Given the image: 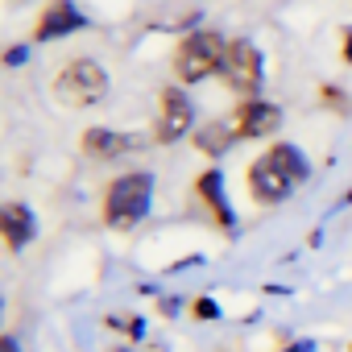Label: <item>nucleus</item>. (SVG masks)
<instances>
[{"instance_id":"1","label":"nucleus","mask_w":352,"mask_h":352,"mask_svg":"<svg viewBox=\"0 0 352 352\" xmlns=\"http://www.w3.org/2000/svg\"><path fill=\"white\" fill-rule=\"evenodd\" d=\"M224 54H228V38L220 30L199 25V30H191V34H183L179 42H174L170 75H174V83H183V87H199L208 79H220Z\"/></svg>"},{"instance_id":"2","label":"nucleus","mask_w":352,"mask_h":352,"mask_svg":"<svg viewBox=\"0 0 352 352\" xmlns=\"http://www.w3.org/2000/svg\"><path fill=\"white\" fill-rule=\"evenodd\" d=\"M153 174L149 170H124L104 187V199H100V220L112 228V232H133L149 208H153Z\"/></svg>"},{"instance_id":"3","label":"nucleus","mask_w":352,"mask_h":352,"mask_svg":"<svg viewBox=\"0 0 352 352\" xmlns=\"http://www.w3.org/2000/svg\"><path fill=\"white\" fill-rule=\"evenodd\" d=\"M50 96L63 104V108H91V104H104L108 96V71L87 58V54H75L67 58L54 79H50Z\"/></svg>"},{"instance_id":"4","label":"nucleus","mask_w":352,"mask_h":352,"mask_svg":"<svg viewBox=\"0 0 352 352\" xmlns=\"http://www.w3.org/2000/svg\"><path fill=\"white\" fill-rule=\"evenodd\" d=\"M220 79L236 100H257L261 96V87H265V54L257 50L253 38H228Z\"/></svg>"},{"instance_id":"5","label":"nucleus","mask_w":352,"mask_h":352,"mask_svg":"<svg viewBox=\"0 0 352 352\" xmlns=\"http://www.w3.org/2000/svg\"><path fill=\"white\" fill-rule=\"evenodd\" d=\"M199 124H195V100L187 96L183 83H166L157 91V112H153V129H149V141L153 145H174L191 137Z\"/></svg>"},{"instance_id":"6","label":"nucleus","mask_w":352,"mask_h":352,"mask_svg":"<svg viewBox=\"0 0 352 352\" xmlns=\"http://www.w3.org/2000/svg\"><path fill=\"white\" fill-rule=\"evenodd\" d=\"M245 191H249V199H253L257 208H278V204H286V199L298 191V183L261 149V153L245 166Z\"/></svg>"},{"instance_id":"7","label":"nucleus","mask_w":352,"mask_h":352,"mask_svg":"<svg viewBox=\"0 0 352 352\" xmlns=\"http://www.w3.org/2000/svg\"><path fill=\"white\" fill-rule=\"evenodd\" d=\"M191 199L204 208V220L212 228H220L224 236L236 232V212L228 204V191H224V170L220 166H204L195 174V183H191Z\"/></svg>"},{"instance_id":"8","label":"nucleus","mask_w":352,"mask_h":352,"mask_svg":"<svg viewBox=\"0 0 352 352\" xmlns=\"http://www.w3.org/2000/svg\"><path fill=\"white\" fill-rule=\"evenodd\" d=\"M228 120L236 129V141H274V133H282L286 112H282L278 100L257 96V100H236V108L228 112Z\"/></svg>"},{"instance_id":"9","label":"nucleus","mask_w":352,"mask_h":352,"mask_svg":"<svg viewBox=\"0 0 352 352\" xmlns=\"http://www.w3.org/2000/svg\"><path fill=\"white\" fill-rule=\"evenodd\" d=\"M34 236H38V220L25 204H17V199L0 204V245L9 253H21Z\"/></svg>"},{"instance_id":"10","label":"nucleus","mask_w":352,"mask_h":352,"mask_svg":"<svg viewBox=\"0 0 352 352\" xmlns=\"http://www.w3.org/2000/svg\"><path fill=\"white\" fill-rule=\"evenodd\" d=\"M137 145H141L137 137L116 133V129H104V124H91V129H83V137H79V149H83L87 157H96V162H116L120 153H133Z\"/></svg>"},{"instance_id":"11","label":"nucleus","mask_w":352,"mask_h":352,"mask_svg":"<svg viewBox=\"0 0 352 352\" xmlns=\"http://www.w3.org/2000/svg\"><path fill=\"white\" fill-rule=\"evenodd\" d=\"M87 17L71 5V0H54V5H46V13L38 17L34 25V42H50V38H67L75 30H83Z\"/></svg>"},{"instance_id":"12","label":"nucleus","mask_w":352,"mask_h":352,"mask_svg":"<svg viewBox=\"0 0 352 352\" xmlns=\"http://www.w3.org/2000/svg\"><path fill=\"white\" fill-rule=\"evenodd\" d=\"M191 145L204 153V157H212V162H220L232 145H236V129H232V120L228 116H220V120H208V124H199L195 133H191Z\"/></svg>"},{"instance_id":"13","label":"nucleus","mask_w":352,"mask_h":352,"mask_svg":"<svg viewBox=\"0 0 352 352\" xmlns=\"http://www.w3.org/2000/svg\"><path fill=\"white\" fill-rule=\"evenodd\" d=\"M265 153H270V157H274V162H278V166H282L286 174H290V179H294L298 187H302V183L311 179V157H307V149H302V145H294V141H282V137H274V141L265 145Z\"/></svg>"},{"instance_id":"14","label":"nucleus","mask_w":352,"mask_h":352,"mask_svg":"<svg viewBox=\"0 0 352 352\" xmlns=\"http://www.w3.org/2000/svg\"><path fill=\"white\" fill-rule=\"evenodd\" d=\"M315 100H319L323 112H331V116H340V120L352 116V91L340 87V83H331V79H319V83H315Z\"/></svg>"},{"instance_id":"15","label":"nucleus","mask_w":352,"mask_h":352,"mask_svg":"<svg viewBox=\"0 0 352 352\" xmlns=\"http://www.w3.org/2000/svg\"><path fill=\"white\" fill-rule=\"evenodd\" d=\"M191 319H220V302L216 298H208V294H199V298H191Z\"/></svg>"},{"instance_id":"16","label":"nucleus","mask_w":352,"mask_h":352,"mask_svg":"<svg viewBox=\"0 0 352 352\" xmlns=\"http://www.w3.org/2000/svg\"><path fill=\"white\" fill-rule=\"evenodd\" d=\"M336 54H340V63L344 67H352V21L340 30V42H336Z\"/></svg>"},{"instance_id":"17","label":"nucleus","mask_w":352,"mask_h":352,"mask_svg":"<svg viewBox=\"0 0 352 352\" xmlns=\"http://www.w3.org/2000/svg\"><path fill=\"white\" fill-rule=\"evenodd\" d=\"M0 352H21V344H17L9 331H0Z\"/></svg>"},{"instance_id":"18","label":"nucleus","mask_w":352,"mask_h":352,"mask_svg":"<svg viewBox=\"0 0 352 352\" xmlns=\"http://www.w3.org/2000/svg\"><path fill=\"white\" fill-rule=\"evenodd\" d=\"M344 352H352V344H344Z\"/></svg>"}]
</instances>
